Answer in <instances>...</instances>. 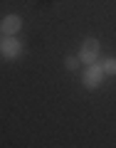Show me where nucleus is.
<instances>
[{
    "label": "nucleus",
    "mask_w": 116,
    "mask_h": 148,
    "mask_svg": "<svg viewBox=\"0 0 116 148\" xmlns=\"http://www.w3.org/2000/svg\"><path fill=\"white\" fill-rule=\"evenodd\" d=\"M99 40H94V37H89V40H84L82 42V49H79V59L84 64H96V59H99Z\"/></svg>",
    "instance_id": "1"
},
{
    "label": "nucleus",
    "mask_w": 116,
    "mask_h": 148,
    "mask_svg": "<svg viewBox=\"0 0 116 148\" xmlns=\"http://www.w3.org/2000/svg\"><path fill=\"white\" fill-rule=\"evenodd\" d=\"M104 69H101V64H89V67L84 69V77H82V82H84L86 89H96V86L104 82Z\"/></svg>",
    "instance_id": "2"
},
{
    "label": "nucleus",
    "mask_w": 116,
    "mask_h": 148,
    "mask_svg": "<svg viewBox=\"0 0 116 148\" xmlns=\"http://www.w3.org/2000/svg\"><path fill=\"white\" fill-rule=\"evenodd\" d=\"M20 52H22V45L15 40V35H5V40L0 42V54L5 59H15L20 57Z\"/></svg>",
    "instance_id": "3"
},
{
    "label": "nucleus",
    "mask_w": 116,
    "mask_h": 148,
    "mask_svg": "<svg viewBox=\"0 0 116 148\" xmlns=\"http://www.w3.org/2000/svg\"><path fill=\"white\" fill-rule=\"evenodd\" d=\"M22 27V17L20 15H5L3 20H0V30H3V35H17Z\"/></svg>",
    "instance_id": "4"
},
{
    "label": "nucleus",
    "mask_w": 116,
    "mask_h": 148,
    "mask_svg": "<svg viewBox=\"0 0 116 148\" xmlns=\"http://www.w3.org/2000/svg\"><path fill=\"white\" fill-rule=\"evenodd\" d=\"M101 69H104V74L114 77V74H116V57H106L104 62H101Z\"/></svg>",
    "instance_id": "5"
},
{
    "label": "nucleus",
    "mask_w": 116,
    "mask_h": 148,
    "mask_svg": "<svg viewBox=\"0 0 116 148\" xmlns=\"http://www.w3.org/2000/svg\"><path fill=\"white\" fill-rule=\"evenodd\" d=\"M82 59L79 57H74V54H69L67 59H64V67H67V72H77V67H79Z\"/></svg>",
    "instance_id": "6"
},
{
    "label": "nucleus",
    "mask_w": 116,
    "mask_h": 148,
    "mask_svg": "<svg viewBox=\"0 0 116 148\" xmlns=\"http://www.w3.org/2000/svg\"><path fill=\"white\" fill-rule=\"evenodd\" d=\"M0 32H3V30H0Z\"/></svg>",
    "instance_id": "7"
}]
</instances>
